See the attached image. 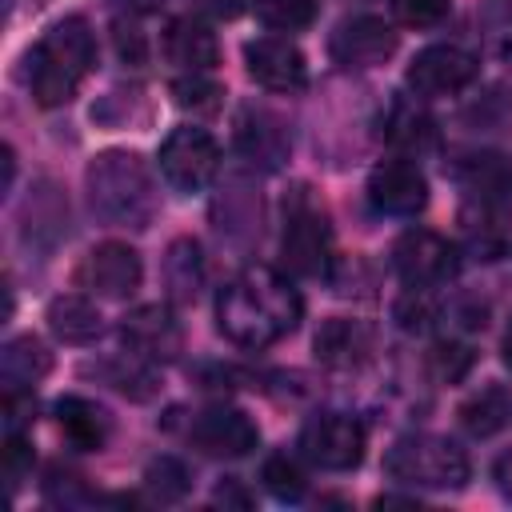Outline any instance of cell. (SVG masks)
<instances>
[{"instance_id": "8", "label": "cell", "mask_w": 512, "mask_h": 512, "mask_svg": "<svg viewBox=\"0 0 512 512\" xmlns=\"http://www.w3.org/2000/svg\"><path fill=\"white\" fill-rule=\"evenodd\" d=\"M456 264V244L428 228H408L392 248V268L408 288H440L456 276Z\"/></svg>"}, {"instance_id": "13", "label": "cell", "mask_w": 512, "mask_h": 512, "mask_svg": "<svg viewBox=\"0 0 512 512\" xmlns=\"http://www.w3.org/2000/svg\"><path fill=\"white\" fill-rule=\"evenodd\" d=\"M244 64H248V76L268 88V92H296L304 88L308 80V64H304V52L284 40V36H256L244 44Z\"/></svg>"}, {"instance_id": "4", "label": "cell", "mask_w": 512, "mask_h": 512, "mask_svg": "<svg viewBox=\"0 0 512 512\" xmlns=\"http://www.w3.org/2000/svg\"><path fill=\"white\" fill-rule=\"evenodd\" d=\"M384 472L408 488H464L472 468L456 440L436 432H408L384 452Z\"/></svg>"}, {"instance_id": "41", "label": "cell", "mask_w": 512, "mask_h": 512, "mask_svg": "<svg viewBox=\"0 0 512 512\" xmlns=\"http://www.w3.org/2000/svg\"><path fill=\"white\" fill-rule=\"evenodd\" d=\"M492 476H496V488L512 500V452H504L500 460H496V468H492Z\"/></svg>"}, {"instance_id": "38", "label": "cell", "mask_w": 512, "mask_h": 512, "mask_svg": "<svg viewBox=\"0 0 512 512\" xmlns=\"http://www.w3.org/2000/svg\"><path fill=\"white\" fill-rule=\"evenodd\" d=\"M116 52H120V60H128V64H140V60H144V36H140L128 20H116Z\"/></svg>"}, {"instance_id": "42", "label": "cell", "mask_w": 512, "mask_h": 512, "mask_svg": "<svg viewBox=\"0 0 512 512\" xmlns=\"http://www.w3.org/2000/svg\"><path fill=\"white\" fill-rule=\"evenodd\" d=\"M116 4H120L128 16H144V12H160L168 0H116Z\"/></svg>"}, {"instance_id": "32", "label": "cell", "mask_w": 512, "mask_h": 512, "mask_svg": "<svg viewBox=\"0 0 512 512\" xmlns=\"http://www.w3.org/2000/svg\"><path fill=\"white\" fill-rule=\"evenodd\" d=\"M464 236H468V252H476L480 260H496L504 252V232L492 212H480V220H468Z\"/></svg>"}, {"instance_id": "44", "label": "cell", "mask_w": 512, "mask_h": 512, "mask_svg": "<svg viewBox=\"0 0 512 512\" xmlns=\"http://www.w3.org/2000/svg\"><path fill=\"white\" fill-rule=\"evenodd\" d=\"M500 356H504V368L512 372V320H508V328H504V344H500Z\"/></svg>"}, {"instance_id": "31", "label": "cell", "mask_w": 512, "mask_h": 512, "mask_svg": "<svg viewBox=\"0 0 512 512\" xmlns=\"http://www.w3.org/2000/svg\"><path fill=\"white\" fill-rule=\"evenodd\" d=\"M172 96H176L180 108H192V112H216L224 88H220L216 80H208V72H188V76L172 80Z\"/></svg>"}, {"instance_id": "17", "label": "cell", "mask_w": 512, "mask_h": 512, "mask_svg": "<svg viewBox=\"0 0 512 512\" xmlns=\"http://www.w3.org/2000/svg\"><path fill=\"white\" fill-rule=\"evenodd\" d=\"M236 148L248 164L256 168H280L288 160V128L276 112L268 108H256V104H244L240 116H236Z\"/></svg>"}, {"instance_id": "27", "label": "cell", "mask_w": 512, "mask_h": 512, "mask_svg": "<svg viewBox=\"0 0 512 512\" xmlns=\"http://www.w3.org/2000/svg\"><path fill=\"white\" fill-rule=\"evenodd\" d=\"M260 480H264V488H268L276 500H284V504H296V500L308 492V476H304L300 460L288 456V452H272V456L264 460V468H260Z\"/></svg>"}, {"instance_id": "36", "label": "cell", "mask_w": 512, "mask_h": 512, "mask_svg": "<svg viewBox=\"0 0 512 512\" xmlns=\"http://www.w3.org/2000/svg\"><path fill=\"white\" fill-rule=\"evenodd\" d=\"M36 416L32 388H4V432H24Z\"/></svg>"}, {"instance_id": "35", "label": "cell", "mask_w": 512, "mask_h": 512, "mask_svg": "<svg viewBox=\"0 0 512 512\" xmlns=\"http://www.w3.org/2000/svg\"><path fill=\"white\" fill-rule=\"evenodd\" d=\"M28 472H32V448H28L24 432H4V480H8V492H16Z\"/></svg>"}, {"instance_id": "26", "label": "cell", "mask_w": 512, "mask_h": 512, "mask_svg": "<svg viewBox=\"0 0 512 512\" xmlns=\"http://www.w3.org/2000/svg\"><path fill=\"white\" fill-rule=\"evenodd\" d=\"M116 392H124L128 400H152L156 396V372L148 368V360H140L136 352L120 356V360H108L96 368Z\"/></svg>"}, {"instance_id": "16", "label": "cell", "mask_w": 512, "mask_h": 512, "mask_svg": "<svg viewBox=\"0 0 512 512\" xmlns=\"http://www.w3.org/2000/svg\"><path fill=\"white\" fill-rule=\"evenodd\" d=\"M456 184L464 188V196H468V204L476 212L500 216V212L512 208V160H504V156L480 152V156L460 160Z\"/></svg>"}, {"instance_id": "25", "label": "cell", "mask_w": 512, "mask_h": 512, "mask_svg": "<svg viewBox=\"0 0 512 512\" xmlns=\"http://www.w3.org/2000/svg\"><path fill=\"white\" fill-rule=\"evenodd\" d=\"M508 416H512V400H508V392L500 384H488V388H480L476 396H468L460 404V424L472 436H480V440L484 436H496L508 424Z\"/></svg>"}, {"instance_id": "43", "label": "cell", "mask_w": 512, "mask_h": 512, "mask_svg": "<svg viewBox=\"0 0 512 512\" xmlns=\"http://www.w3.org/2000/svg\"><path fill=\"white\" fill-rule=\"evenodd\" d=\"M12 176H16V156H12V148H4V192L12 188Z\"/></svg>"}, {"instance_id": "9", "label": "cell", "mask_w": 512, "mask_h": 512, "mask_svg": "<svg viewBox=\"0 0 512 512\" xmlns=\"http://www.w3.org/2000/svg\"><path fill=\"white\" fill-rule=\"evenodd\" d=\"M480 76V60L460 44H428L408 64V88L416 96H452Z\"/></svg>"}, {"instance_id": "24", "label": "cell", "mask_w": 512, "mask_h": 512, "mask_svg": "<svg viewBox=\"0 0 512 512\" xmlns=\"http://www.w3.org/2000/svg\"><path fill=\"white\" fill-rule=\"evenodd\" d=\"M52 368V352L44 348V340L36 336H16L4 344L0 352V376L4 388H32L36 380H44Z\"/></svg>"}, {"instance_id": "14", "label": "cell", "mask_w": 512, "mask_h": 512, "mask_svg": "<svg viewBox=\"0 0 512 512\" xmlns=\"http://www.w3.org/2000/svg\"><path fill=\"white\" fill-rule=\"evenodd\" d=\"M368 200L384 216H416L428 204V180L412 160H384L368 176Z\"/></svg>"}, {"instance_id": "29", "label": "cell", "mask_w": 512, "mask_h": 512, "mask_svg": "<svg viewBox=\"0 0 512 512\" xmlns=\"http://www.w3.org/2000/svg\"><path fill=\"white\" fill-rule=\"evenodd\" d=\"M256 16L276 28V32H296V28H308L312 16H316V0H252Z\"/></svg>"}, {"instance_id": "39", "label": "cell", "mask_w": 512, "mask_h": 512, "mask_svg": "<svg viewBox=\"0 0 512 512\" xmlns=\"http://www.w3.org/2000/svg\"><path fill=\"white\" fill-rule=\"evenodd\" d=\"M212 500H216V504H224V508H252V492H248L236 476H224V480L216 484Z\"/></svg>"}, {"instance_id": "30", "label": "cell", "mask_w": 512, "mask_h": 512, "mask_svg": "<svg viewBox=\"0 0 512 512\" xmlns=\"http://www.w3.org/2000/svg\"><path fill=\"white\" fill-rule=\"evenodd\" d=\"M44 500L56 504V508H88V504H96L100 496L84 484V476H76V472H68V468H52L48 480H44Z\"/></svg>"}, {"instance_id": "2", "label": "cell", "mask_w": 512, "mask_h": 512, "mask_svg": "<svg viewBox=\"0 0 512 512\" xmlns=\"http://www.w3.org/2000/svg\"><path fill=\"white\" fill-rule=\"evenodd\" d=\"M96 64V36L84 16L56 20L28 52V88L40 108H60L76 96Z\"/></svg>"}, {"instance_id": "37", "label": "cell", "mask_w": 512, "mask_h": 512, "mask_svg": "<svg viewBox=\"0 0 512 512\" xmlns=\"http://www.w3.org/2000/svg\"><path fill=\"white\" fill-rule=\"evenodd\" d=\"M468 368H472V348H468V344L448 340V344L436 348V372H440L444 380H460Z\"/></svg>"}, {"instance_id": "21", "label": "cell", "mask_w": 512, "mask_h": 512, "mask_svg": "<svg viewBox=\"0 0 512 512\" xmlns=\"http://www.w3.org/2000/svg\"><path fill=\"white\" fill-rule=\"evenodd\" d=\"M56 420H60V432L72 448L80 452H96L104 448L108 432H112V420L108 412L96 404V400H84V396H64L56 404Z\"/></svg>"}, {"instance_id": "23", "label": "cell", "mask_w": 512, "mask_h": 512, "mask_svg": "<svg viewBox=\"0 0 512 512\" xmlns=\"http://www.w3.org/2000/svg\"><path fill=\"white\" fill-rule=\"evenodd\" d=\"M48 328L64 344H92L100 336V312L92 300L68 292V296H56L48 304Z\"/></svg>"}, {"instance_id": "15", "label": "cell", "mask_w": 512, "mask_h": 512, "mask_svg": "<svg viewBox=\"0 0 512 512\" xmlns=\"http://www.w3.org/2000/svg\"><path fill=\"white\" fill-rule=\"evenodd\" d=\"M188 436H192V444H196L204 456H224V460L248 456V452L256 448V440H260L256 424H252L240 408H224V404L204 408V412L192 420Z\"/></svg>"}, {"instance_id": "3", "label": "cell", "mask_w": 512, "mask_h": 512, "mask_svg": "<svg viewBox=\"0 0 512 512\" xmlns=\"http://www.w3.org/2000/svg\"><path fill=\"white\" fill-rule=\"evenodd\" d=\"M84 188H88L92 212L104 224L148 228V220L156 216V188L136 152L108 148V152L92 156V164L84 172Z\"/></svg>"}, {"instance_id": "28", "label": "cell", "mask_w": 512, "mask_h": 512, "mask_svg": "<svg viewBox=\"0 0 512 512\" xmlns=\"http://www.w3.org/2000/svg\"><path fill=\"white\" fill-rule=\"evenodd\" d=\"M144 488H148L160 504H176V500L188 496L192 480H188V468H184L176 456H156V460L148 464V472H144Z\"/></svg>"}, {"instance_id": "5", "label": "cell", "mask_w": 512, "mask_h": 512, "mask_svg": "<svg viewBox=\"0 0 512 512\" xmlns=\"http://www.w3.org/2000/svg\"><path fill=\"white\" fill-rule=\"evenodd\" d=\"M284 268L296 276H328L332 268V228L320 208H312L304 196L288 208L284 220V240H280Z\"/></svg>"}, {"instance_id": "10", "label": "cell", "mask_w": 512, "mask_h": 512, "mask_svg": "<svg viewBox=\"0 0 512 512\" xmlns=\"http://www.w3.org/2000/svg\"><path fill=\"white\" fill-rule=\"evenodd\" d=\"M120 340L140 360H176L184 352V328L164 304H140L120 320Z\"/></svg>"}, {"instance_id": "34", "label": "cell", "mask_w": 512, "mask_h": 512, "mask_svg": "<svg viewBox=\"0 0 512 512\" xmlns=\"http://www.w3.org/2000/svg\"><path fill=\"white\" fill-rule=\"evenodd\" d=\"M396 320H400V328H408V332H424V328L436 320V308H432V300H428V288H408V292L400 296V304H396Z\"/></svg>"}, {"instance_id": "18", "label": "cell", "mask_w": 512, "mask_h": 512, "mask_svg": "<svg viewBox=\"0 0 512 512\" xmlns=\"http://www.w3.org/2000/svg\"><path fill=\"white\" fill-rule=\"evenodd\" d=\"M164 56L184 72H212L216 60H220V44H216V32L204 20L180 16L164 32Z\"/></svg>"}, {"instance_id": "6", "label": "cell", "mask_w": 512, "mask_h": 512, "mask_svg": "<svg viewBox=\"0 0 512 512\" xmlns=\"http://www.w3.org/2000/svg\"><path fill=\"white\" fill-rule=\"evenodd\" d=\"M220 168V144L192 124H180L160 144V172L176 192H200Z\"/></svg>"}, {"instance_id": "7", "label": "cell", "mask_w": 512, "mask_h": 512, "mask_svg": "<svg viewBox=\"0 0 512 512\" xmlns=\"http://www.w3.org/2000/svg\"><path fill=\"white\" fill-rule=\"evenodd\" d=\"M300 456L324 472H348L364 460V428L344 412H320L300 428Z\"/></svg>"}, {"instance_id": "19", "label": "cell", "mask_w": 512, "mask_h": 512, "mask_svg": "<svg viewBox=\"0 0 512 512\" xmlns=\"http://www.w3.org/2000/svg\"><path fill=\"white\" fill-rule=\"evenodd\" d=\"M380 136L404 152H424L436 144V124L412 96H396L380 112Z\"/></svg>"}, {"instance_id": "12", "label": "cell", "mask_w": 512, "mask_h": 512, "mask_svg": "<svg viewBox=\"0 0 512 512\" xmlns=\"http://www.w3.org/2000/svg\"><path fill=\"white\" fill-rule=\"evenodd\" d=\"M140 276H144L140 252L128 248V244H120V240L96 244V248L84 256L80 272H76V280H80L84 288H92L96 296H108V300L132 296V292L140 288Z\"/></svg>"}, {"instance_id": "22", "label": "cell", "mask_w": 512, "mask_h": 512, "mask_svg": "<svg viewBox=\"0 0 512 512\" xmlns=\"http://www.w3.org/2000/svg\"><path fill=\"white\" fill-rule=\"evenodd\" d=\"M160 276H164V288H168L172 300H180V304L196 300V292L204 288V256H200V244L188 240V236L172 240L168 252H164Z\"/></svg>"}, {"instance_id": "20", "label": "cell", "mask_w": 512, "mask_h": 512, "mask_svg": "<svg viewBox=\"0 0 512 512\" xmlns=\"http://www.w3.org/2000/svg\"><path fill=\"white\" fill-rule=\"evenodd\" d=\"M316 360L328 364V368H356L368 360L372 352V336L360 320H344V316H332L320 324L316 332Z\"/></svg>"}, {"instance_id": "11", "label": "cell", "mask_w": 512, "mask_h": 512, "mask_svg": "<svg viewBox=\"0 0 512 512\" xmlns=\"http://www.w3.org/2000/svg\"><path fill=\"white\" fill-rule=\"evenodd\" d=\"M328 52L340 68H376L396 52V28L380 16H348L336 24Z\"/></svg>"}, {"instance_id": "33", "label": "cell", "mask_w": 512, "mask_h": 512, "mask_svg": "<svg viewBox=\"0 0 512 512\" xmlns=\"http://www.w3.org/2000/svg\"><path fill=\"white\" fill-rule=\"evenodd\" d=\"M392 12L408 28H436L452 12V0H392Z\"/></svg>"}, {"instance_id": "40", "label": "cell", "mask_w": 512, "mask_h": 512, "mask_svg": "<svg viewBox=\"0 0 512 512\" xmlns=\"http://www.w3.org/2000/svg\"><path fill=\"white\" fill-rule=\"evenodd\" d=\"M192 4L212 12V16H224V20H232V16H240L248 8V0H192Z\"/></svg>"}, {"instance_id": "1", "label": "cell", "mask_w": 512, "mask_h": 512, "mask_svg": "<svg viewBox=\"0 0 512 512\" xmlns=\"http://www.w3.org/2000/svg\"><path fill=\"white\" fill-rule=\"evenodd\" d=\"M304 316V300L288 276L268 264H248L216 296V324L236 348H268Z\"/></svg>"}]
</instances>
